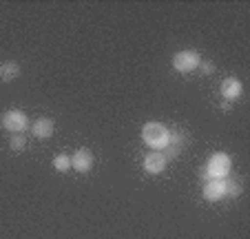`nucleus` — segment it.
<instances>
[{"label":"nucleus","mask_w":250,"mask_h":239,"mask_svg":"<svg viewBox=\"0 0 250 239\" xmlns=\"http://www.w3.org/2000/svg\"><path fill=\"white\" fill-rule=\"evenodd\" d=\"M142 140L148 149L153 151H164L170 142V131L162 122H146L142 127Z\"/></svg>","instance_id":"obj_1"},{"label":"nucleus","mask_w":250,"mask_h":239,"mask_svg":"<svg viewBox=\"0 0 250 239\" xmlns=\"http://www.w3.org/2000/svg\"><path fill=\"white\" fill-rule=\"evenodd\" d=\"M204 169H206L210 179H226L232 171V159L226 153H215L210 155V159H208V164Z\"/></svg>","instance_id":"obj_2"},{"label":"nucleus","mask_w":250,"mask_h":239,"mask_svg":"<svg viewBox=\"0 0 250 239\" xmlns=\"http://www.w3.org/2000/svg\"><path fill=\"white\" fill-rule=\"evenodd\" d=\"M199 62H202L199 53L186 49V51H177L173 56V69L180 71V73H190V71H195L199 66Z\"/></svg>","instance_id":"obj_3"},{"label":"nucleus","mask_w":250,"mask_h":239,"mask_svg":"<svg viewBox=\"0 0 250 239\" xmlns=\"http://www.w3.org/2000/svg\"><path fill=\"white\" fill-rule=\"evenodd\" d=\"M29 127V120L24 115V111H18V109H11L2 115V129L11 133H22L24 129Z\"/></svg>","instance_id":"obj_4"},{"label":"nucleus","mask_w":250,"mask_h":239,"mask_svg":"<svg viewBox=\"0 0 250 239\" xmlns=\"http://www.w3.org/2000/svg\"><path fill=\"white\" fill-rule=\"evenodd\" d=\"M166 157L164 153H160V151H151V153L144 155V162H142V166H144V171L151 175H160L162 171L166 169Z\"/></svg>","instance_id":"obj_5"},{"label":"nucleus","mask_w":250,"mask_h":239,"mask_svg":"<svg viewBox=\"0 0 250 239\" xmlns=\"http://www.w3.org/2000/svg\"><path fill=\"white\" fill-rule=\"evenodd\" d=\"M71 169L78 173H89L93 169V153L89 149H78L71 157Z\"/></svg>","instance_id":"obj_6"},{"label":"nucleus","mask_w":250,"mask_h":239,"mask_svg":"<svg viewBox=\"0 0 250 239\" xmlns=\"http://www.w3.org/2000/svg\"><path fill=\"white\" fill-rule=\"evenodd\" d=\"M204 197L208 202H219L226 197V179H208L204 184Z\"/></svg>","instance_id":"obj_7"},{"label":"nucleus","mask_w":250,"mask_h":239,"mask_svg":"<svg viewBox=\"0 0 250 239\" xmlns=\"http://www.w3.org/2000/svg\"><path fill=\"white\" fill-rule=\"evenodd\" d=\"M184 146H186V133L184 131H177V133H170V142H168V146H166V153H164V157H166V162L168 159H173V157H177V155L184 151Z\"/></svg>","instance_id":"obj_8"},{"label":"nucleus","mask_w":250,"mask_h":239,"mask_svg":"<svg viewBox=\"0 0 250 239\" xmlns=\"http://www.w3.org/2000/svg\"><path fill=\"white\" fill-rule=\"evenodd\" d=\"M219 91H222V98H226L228 102H232V100H237V98L241 95L244 87H241V82L235 78V75H230V78H226V80L222 82Z\"/></svg>","instance_id":"obj_9"},{"label":"nucleus","mask_w":250,"mask_h":239,"mask_svg":"<svg viewBox=\"0 0 250 239\" xmlns=\"http://www.w3.org/2000/svg\"><path fill=\"white\" fill-rule=\"evenodd\" d=\"M31 131L38 140H49V137L53 135V131H56V124H53V120H49V117H40V120L33 122Z\"/></svg>","instance_id":"obj_10"},{"label":"nucleus","mask_w":250,"mask_h":239,"mask_svg":"<svg viewBox=\"0 0 250 239\" xmlns=\"http://www.w3.org/2000/svg\"><path fill=\"white\" fill-rule=\"evenodd\" d=\"M18 75H20V66L16 65L14 60L2 62V66H0V80H2V82H14Z\"/></svg>","instance_id":"obj_11"},{"label":"nucleus","mask_w":250,"mask_h":239,"mask_svg":"<svg viewBox=\"0 0 250 239\" xmlns=\"http://www.w3.org/2000/svg\"><path fill=\"white\" fill-rule=\"evenodd\" d=\"M53 169H56L58 173H66V171L71 169V157L69 155H56V157H53Z\"/></svg>","instance_id":"obj_12"},{"label":"nucleus","mask_w":250,"mask_h":239,"mask_svg":"<svg viewBox=\"0 0 250 239\" xmlns=\"http://www.w3.org/2000/svg\"><path fill=\"white\" fill-rule=\"evenodd\" d=\"M9 146H11V151H22L24 146H27V140H24V135L22 133H14V135H11V140H9Z\"/></svg>","instance_id":"obj_13"},{"label":"nucleus","mask_w":250,"mask_h":239,"mask_svg":"<svg viewBox=\"0 0 250 239\" xmlns=\"http://www.w3.org/2000/svg\"><path fill=\"white\" fill-rule=\"evenodd\" d=\"M241 193V186H239V182H226V195H232V197H237Z\"/></svg>","instance_id":"obj_14"},{"label":"nucleus","mask_w":250,"mask_h":239,"mask_svg":"<svg viewBox=\"0 0 250 239\" xmlns=\"http://www.w3.org/2000/svg\"><path fill=\"white\" fill-rule=\"evenodd\" d=\"M199 66H202L204 73H212V65H208V62H199Z\"/></svg>","instance_id":"obj_15"},{"label":"nucleus","mask_w":250,"mask_h":239,"mask_svg":"<svg viewBox=\"0 0 250 239\" xmlns=\"http://www.w3.org/2000/svg\"><path fill=\"white\" fill-rule=\"evenodd\" d=\"M199 177H202V179H204V184H206V182H208V179H210V177H208V173H206V169H204V171H202V173H199Z\"/></svg>","instance_id":"obj_16"}]
</instances>
